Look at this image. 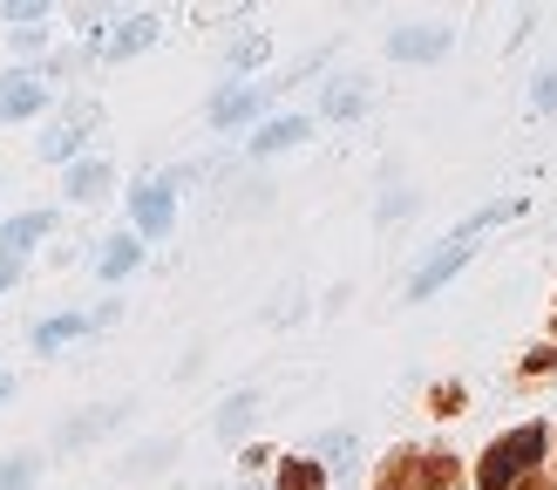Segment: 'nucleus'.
<instances>
[{"label":"nucleus","mask_w":557,"mask_h":490,"mask_svg":"<svg viewBox=\"0 0 557 490\" xmlns=\"http://www.w3.org/2000/svg\"><path fill=\"white\" fill-rule=\"evenodd\" d=\"M136 225H144V232H171V191H163V184L136 191Z\"/></svg>","instance_id":"obj_4"},{"label":"nucleus","mask_w":557,"mask_h":490,"mask_svg":"<svg viewBox=\"0 0 557 490\" xmlns=\"http://www.w3.org/2000/svg\"><path fill=\"white\" fill-rule=\"evenodd\" d=\"M69 334H82V320H69V314H62V320H41V327H35V347H62Z\"/></svg>","instance_id":"obj_10"},{"label":"nucleus","mask_w":557,"mask_h":490,"mask_svg":"<svg viewBox=\"0 0 557 490\" xmlns=\"http://www.w3.org/2000/svg\"><path fill=\"white\" fill-rule=\"evenodd\" d=\"M48 225H54V218H48V211H27V218H14V225H8V232H0V253H8V245H27V238H41Z\"/></svg>","instance_id":"obj_7"},{"label":"nucleus","mask_w":557,"mask_h":490,"mask_svg":"<svg viewBox=\"0 0 557 490\" xmlns=\"http://www.w3.org/2000/svg\"><path fill=\"white\" fill-rule=\"evenodd\" d=\"M245 422H252V395H238L225 416H218V429H225V436H245Z\"/></svg>","instance_id":"obj_13"},{"label":"nucleus","mask_w":557,"mask_h":490,"mask_svg":"<svg viewBox=\"0 0 557 490\" xmlns=\"http://www.w3.org/2000/svg\"><path fill=\"white\" fill-rule=\"evenodd\" d=\"M150 35H157V21H129L123 35H109V54H136V48L150 41Z\"/></svg>","instance_id":"obj_9"},{"label":"nucleus","mask_w":557,"mask_h":490,"mask_svg":"<svg viewBox=\"0 0 557 490\" xmlns=\"http://www.w3.org/2000/svg\"><path fill=\"white\" fill-rule=\"evenodd\" d=\"M299 136H306V123L286 117V123H265V130L252 136V150H286V144H299Z\"/></svg>","instance_id":"obj_6"},{"label":"nucleus","mask_w":557,"mask_h":490,"mask_svg":"<svg viewBox=\"0 0 557 490\" xmlns=\"http://www.w3.org/2000/svg\"><path fill=\"white\" fill-rule=\"evenodd\" d=\"M136 266V245L129 238H116V245H109V253H102V272H109V280H116V272H129Z\"/></svg>","instance_id":"obj_12"},{"label":"nucleus","mask_w":557,"mask_h":490,"mask_svg":"<svg viewBox=\"0 0 557 490\" xmlns=\"http://www.w3.org/2000/svg\"><path fill=\"white\" fill-rule=\"evenodd\" d=\"M0 395H8V375H0Z\"/></svg>","instance_id":"obj_18"},{"label":"nucleus","mask_w":557,"mask_h":490,"mask_svg":"<svg viewBox=\"0 0 557 490\" xmlns=\"http://www.w3.org/2000/svg\"><path fill=\"white\" fill-rule=\"evenodd\" d=\"M0 280H14V259L8 253H0Z\"/></svg>","instance_id":"obj_17"},{"label":"nucleus","mask_w":557,"mask_h":490,"mask_svg":"<svg viewBox=\"0 0 557 490\" xmlns=\"http://www.w3.org/2000/svg\"><path fill=\"white\" fill-rule=\"evenodd\" d=\"M442 48H449V35H442V27H408V35L387 41V54H395V62H429V54H442Z\"/></svg>","instance_id":"obj_2"},{"label":"nucleus","mask_w":557,"mask_h":490,"mask_svg":"<svg viewBox=\"0 0 557 490\" xmlns=\"http://www.w3.org/2000/svg\"><path fill=\"white\" fill-rule=\"evenodd\" d=\"M537 456H544V429H517L504 450L483 456V490H510L517 470H523V463H537Z\"/></svg>","instance_id":"obj_1"},{"label":"nucleus","mask_w":557,"mask_h":490,"mask_svg":"<svg viewBox=\"0 0 557 490\" xmlns=\"http://www.w3.org/2000/svg\"><path fill=\"white\" fill-rule=\"evenodd\" d=\"M75 144H82L75 130H54V136H41V157H54V163H62V157H75Z\"/></svg>","instance_id":"obj_14"},{"label":"nucleus","mask_w":557,"mask_h":490,"mask_svg":"<svg viewBox=\"0 0 557 490\" xmlns=\"http://www.w3.org/2000/svg\"><path fill=\"white\" fill-rule=\"evenodd\" d=\"M320 483H326L320 463H286V470H278V490H320Z\"/></svg>","instance_id":"obj_8"},{"label":"nucleus","mask_w":557,"mask_h":490,"mask_svg":"<svg viewBox=\"0 0 557 490\" xmlns=\"http://www.w3.org/2000/svg\"><path fill=\"white\" fill-rule=\"evenodd\" d=\"M41 82H27V75H14L8 89H0V117H27V109H41Z\"/></svg>","instance_id":"obj_5"},{"label":"nucleus","mask_w":557,"mask_h":490,"mask_svg":"<svg viewBox=\"0 0 557 490\" xmlns=\"http://www.w3.org/2000/svg\"><path fill=\"white\" fill-rule=\"evenodd\" d=\"M27 477H35V470H27V463H14V470H0V490H21Z\"/></svg>","instance_id":"obj_15"},{"label":"nucleus","mask_w":557,"mask_h":490,"mask_svg":"<svg viewBox=\"0 0 557 490\" xmlns=\"http://www.w3.org/2000/svg\"><path fill=\"white\" fill-rule=\"evenodd\" d=\"M102 184H109V171H102V163H82V171L69 177V191H75V198H96Z\"/></svg>","instance_id":"obj_11"},{"label":"nucleus","mask_w":557,"mask_h":490,"mask_svg":"<svg viewBox=\"0 0 557 490\" xmlns=\"http://www.w3.org/2000/svg\"><path fill=\"white\" fill-rule=\"evenodd\" d=\"M523 490H544V483H523Z\"/></svg>","instance_id":"obj_19"},{"label":"nucleus","mask_w":557,"mask_h":490,"mask_svg":"<svg viewBox=\"0 0 557 490\" xmlns=\"http://www.w3.org/2000/svg\"><path fill=\"white\" fill-rule=\"evenodd\" d=\"M537 102H544V109L557 102V75H544V89H537Z\"/></svg>","instance_id":"obj_16"},{"label":"nucleus","mask_w":557,"mask_h":490,"mask_svg":"<svg viewBox=\"0 0 557 490\" xmlns=\"http://www.w3.org/2000/svg\"><path fill=\"white\" fill-rule=\"evenodd\" d=\"M462 259H469V245H449V253H442V259H429L422 272H414V286H408V299H429V293H435L442 280H449V272H456Z\"/></svg>","instance_id":"obj_3"}]
</instances>
